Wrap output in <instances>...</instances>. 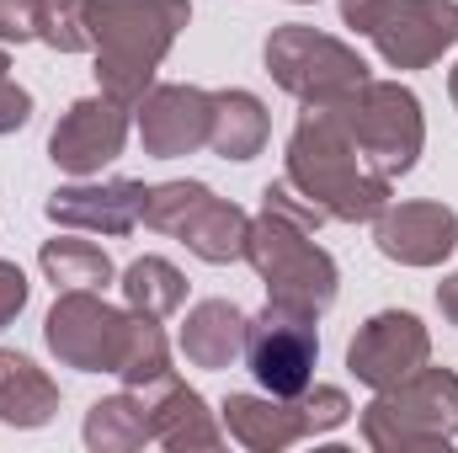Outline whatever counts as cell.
I'll return each mask as SVG.
<instances>
[{
    "label": "cell",
    "instance_id": "cell-1",
    "mask_svg": "<svg viewBox=\"0 0 458 453\" xmlns=\"http://www.w3.org/2000/svg\"><path fill=\"white\" fill-rule=\"evenodd\" d=\"M283 182L293 192H304L315 209H326V219H342V225H373L394 192V182L368 166V155L342 128V117L326 107L299 113L293 133H288Z\"/></svg>",
    "mask_w": 458,
    "mask_h": 453
},
{
    "label": "cell",
    "instance_id": "cell-17",
    "mask_svg": "<svg viewBox=\"0 0 458 453\" xmlns=\"http://www.w3.org/2000/svg\"><path fill=\"white\" fill-rule=\"evenodd\" d=\"M149 438L171 453H214L225 443L214 411L203 406L198 389H187L176 373L160 384V400H149Z\"/></svg>",
    "mask_w": 458,
    "mask_h": 453
},
{
    "label": "cell",
    "instance_id": "cell-30",
    "mask_svg": "<svg viewBox=\"0 0 458 453\" xmlns=\"http://www.w3.org/2000/svg\"><path fill=\"white\" fill-rule=\"evenodd\" d=\"M299 5H310V0H299Z\"/></svg>",
    "mask_w": 458,
    "mask_h": 453
},
{
    "label": "cell",
    "instance_id": "cell-18",
    "mask_svg": "<svg viewBox=\"0 0 458 453\" xmlns=\"http://www.w3.org/2000/svg\"><path fill=\"white\" fill-rule=\"evenodd\" d=\"M86 0H0V43H48L59 54H86Z\"/></svg>",
    "mask_w": 458,
    "mask_h": 453
},
{
    "label": "cell",
    "instance_id": "cell-3",
    "mask_svg": "<svg viewBox=\"0 0 458 453\" xmlns=\"http://www.w3.org/2000/svg\"><path fill=\"white\" fill-rule=\"evenodd\" d=\"M357 427H362V443L378 453L448 449L458 438V373L421 363L411 379L378 389Z\"/></svg>",
    "mask_w": 458,
    "mask_h": 453
},
{
    "label": "cell",
    "instance_id": "cell-12",
    "mask_svg": "<svg viewBox=\"0 0 458 453\" xmlns=\"http://www.w3.org/2000/svg\"><path fill=\"white\" fill-rule=\"evenodd\" d=\"M432 357V337L411 310H378L368 326H357V337L346 346V368L357 384H368L373 395L411 379L421 363Z\"/></svg>",
    "mask_w": 458,
    "mask_h": 453
},
{
    "label": "cell",
    "instance_id": "cell-25",
    "mask_svg": "<svg viewBox=\"0 0 458 453\" xmlns=\"http://www.w3.org/2000/svg\"><path fill=\"white\" fill-rule=\"evenodd\" d=\"M27 294H32V283H27V272L16 267V261H0V331L27 310Z\"/></svg>",
    "mask_w": 458,
    "mask_h": 453
},
{
    "label": "cell",
    "instance_id": "cell-14",
    "mask_svg": "<svg viewBox=\"0 0 458 453\" xmlns=\"http://www.w3.org/2000/svg\"><path fill=\"white\" fill-rule=\"evenodd\" d=\"M139 113V144L155 160H182L208 144L214 128V91L203 86H149Z\"/></svg>",
    "mask_w": 458,
    "mask_h": 453
},
{
    "label": "cell",
    "instance_id": "cell-16",
    "mask_svg": "<svg viewBox=\"0 0 458 453\" xmlns=\"http://www.w3.org/2000/svg\"><path fill=\"white\" fill-rule=\"evenodd\" d=\"M373 245L400 267H443L458 251V214L448 203H389L373 219Z\"/></svg>",
    "mask_w": 458,
    "mask_h": 453
},
{
    "label": "cell",
    "instance_id": "cell-2",
    "mask_svg": "<svg viewBox=\"0 0 458 453\" xmlns=\"http://www.w3.org/2000/svg\"><path fill=\"white\" fill-rule=\"evenodd\" d=\"M81 21L97 54L102 91L123 107H139L155 86L160 59L192 21V0H86Z\"/></svg>",
    "mask_w": 458,
    "mask_h": 453
},
{
    "label": "cell",
    "instance_id": "cell-7",
    "mask_svg": "<svg viewBox=\"0 0 458 453\" xmlns=\"http://www.w3.org/2000/svg\"><path fill=\"white\" fill-rule=\"evenodd\" d=\"M144 225L160 235H176L192 256L225 267L245 261V240H250V214L229 198H214L203 182H160L144 192Z\"/></svg>",
    "mask_w": 458,
    "mask_h": 453
},
{
    "label": "cell",
    "instance_id": "cell-22",
    "mask_svg": "<svg viewBox=\"0 0 458 453\" xmlns=\"http://www.w3.org/2000/svg\"><path fill=\"white\" fill-rule=\"evenodd\" d=\"M155 443L149 438V400H139L133 389L107 395L86 411V449L91 453H133Z\"/></svg>",
    "mask_w": 458,
    "mask_h": 453
},
{
    "label": "cell",
    "instance_id": "cell-19",
    "mask_svg": "<svg viewBox=\"0 0 458 453\" xmlns=\"http://www.w3.org/2000/svg\"><path fill=\"white\" fill-rule=\"evenodd\" d=\"M245 310L240 304H229V299H203V304H192L187 310V321H182V357L192 363V368H229L240 352H245Z\"/></svg>",
    "mask_w": 458,
    "mask_h": 453
},
{
    "label": "cell",
    "instance_id": "cell-4",
    "mask_svg": "<svg viewBox=\"0 0 458 453\" xmlns=\"http://www.w3.org/2000/svg\"><path fill=\"white\" fill-rule=\"evenodd\" d=\"M245 261L256 267V278L267 283V299L326 315L336 304L342 272L331 261V251L315 245V229L293 225L272 209H261V219H250V240H245Z\"/></svg>",
    "mask_w": 458,
    "mask_h": 453
},
{
    "label": "cell",
    "instance_id": "cell-11",
    "mask_svg": "<svg viewBox=\"0 0 458 453\" xmlns=\"http://www.w3.org/2000/svg\"><path fill=\"white\" fill-rule=\"evenodd\" d=\"M320 315L310 310H293V304H277L267 299L261 315L245 321V368L256 373V384L277 400H299L310 384H315V363H320V331H315Z\"/></svg>",
    "mask_w": 458,
    "mask_h": 453
},
{
    "label": "cell",
    "instance_id": "cell-29",
    "mask_svg": "<svg viewBox=\"0 0 458 453\" xmlns=\"http://www.w3.org/2000/svg\"><path fill=\"white\" fill-rule=\"evenodd\" d=\"M5 70H11V54H5V48H0V75H5Z\"/></svg>",
    "mask_w": 458,
    "mask_h": 453
},
{
    "label": "cell",
    "instance_id": "cell-20",
    "mask_svg": "<svg viewBox=\"0 0 458 453\" xmlns=\"http://www.w3.org/2000/svg\"><path fill=\"white\" fill-rule=\"evenodd\" d=\"M54 411H59V384L27 352L0 346V422L16 432H32V427H48Z\"/></svg>",
    "mask_w": 458,
    "mask_h": 453
},
{
    "label": "cell",
    "instance_id": "cell-6",
    "mask_svg": "<svg viewBox=\"0 0 458 453\" xmlns=\"http://www.w3.org/2000/svg\"><path fill=\"white\" fill-rule=\"evenodd\" d=\"M342 21L384 54L389 70H427L458 48V0H342Z\"/></svg>",
    "mask_w": 458,
    "mask_h": 453
},
{
    "label": "cell",
    "instance_id": "cell-15",
    "mask_svg": "<svg viewBox=\"0 0 458 453\" xmlns=\"http://www.w3.org/2000/svg\"><path fill=\"white\" fill-rule=\"evenodd\" d=\"M144 182L133 176H113V182H75V187H59L43 214L59 229H81V235H133L144 225Z\"/></svg>",
    "mask_w": 458,
    "mask_h": 453
},
{
    "label": "cell",
    "instance_id": "cell-13",
    "mask_svg": "<svg viewBox=\"0 0 458 453\" xmlns=\"http://www.w3.org/2000/svg\"><path fill=\"white\" fill-rule=\"evenodd\" d=\"M128 113L133 107L113 102L107 91L75 102L70 113L54 123V133H48V160L59 171L81 176V182L102 176V166H113L117 155H123V144H128Z\"/></svg>",
    "mask_w": 458,
    "mask_h": 453
},
{
    "label": "cell",
    "instance_id": "cell-8",
    "mask_svg": "<svg viewBox=\"0 0 458 453\" xmlns=\"http://www.w3.org/2000/svg\"><path fill=\"white\" fill-rule=\"evenodd\" d=\"M352 416V400L336 384H310L299 400L277 395H229L225 400V432L250 453H283L304 438L336 432Z\"/></svg>",
    "mask_w": 458,
    "mask_h": 453
},
{
    "label": "cell",
    "instance_id": "cell-26",
    "mask_svg": "<svg viewBox=\"0 0 458 453\" xmlns=\"http://www.w3.org/2000/svg\"><path fill=\"white\" fill-rule=\"evenodd\" d=\"M27 117H32V91H27V86H16L11 75H0V133L27 128Z\"/></svg>",
    "mask_w": 458,
    "mask_h": 453
},
{
    "label": "cell",
    "instance_id": "cell-24",
    "mask_svg": "<svg viewBox=\"0 0 458 453\" xmlns=\"http://www.w3.org/2000/svg\"><path fill=\"white\" fill-rule=\"evenodd\" d=\"M117 288H123L128 310H139V315H149V321H165V315H176V310L187 304V278H182L165 256H139V261H128V272L117 278Z\"/></svg>",
    "mask_w": 458,
    "mask_h": 453
},
{
    "label": "cell",
    "instance_id": "cell-27",
    "mask_svg": "<svg viewBox=\"0 0 458 453\" xmlns=\"http://www.w3.org/2000/svg\"><path fill=\"white\" fill-rule=\"evenodd\" d=\"M437 310H443V321H448V326H458V272L437 283Z\"/></svg>",
    "mask_w": 458,
    "mask_h": 453
},
{
    "label": "cell",
    "instance_id": "cell-23",
    "mask_svg": "<svg viewBox=\"0 0 458 453\" xmlns=\"http://www.w3.org/2000/svg\"><path fill=\"white\" fill-rule=\"evenodd\" d=\"M38 267H43V278L54 283V294H64V288H97V294H102V288L117 278L113 256H107L102 245H91V240H75V235L43 240Z\"/></svg>",
    "mask_w": 458,
    "mask_h": 453
},
{
    "label": "cell",
    "instance_id": "cell-28",
    "mask_svg": "<svg viewBox=\"0 0 458 453\" xmlns=\"http://www.w3.org/2000/svg\"><path fill=\"white\" fill-rule=\"evenodd\" d=\"M448 97H454V107H458V64L448 70Z\"/></svg>",
    "mask_w": 458,
    "mask_h": 453
},
{
    "label": "cell",
    "instance_id": "cell-10",
    "mask_svg": "<svg viewBox=\"0 0 458 453\" xmlns=\"http://www.w3.org/2000/svg\"><path fill=\"white\" fill-rule=\"evenodd\" d=\"M261 59H267V75H272L293 102H304V107H320V102H331V97H342V91H352V86L368 81V64H362L357 48H346L342 38L315 32V27H304V21L277 27V32L267 38Z\"/></svg>",
    "mask_w": 458,
    "mask_h": 453
},
{
    "label": "cell",
    "instance_id": "cell-21",
    "mask_svg": "<svg viewBox=\"0 0 458 453\" xmlns=\"http://www.w3.org/2000/svg\"><path fill=\"white\" fill-rule=\"evenodd\" d=\"M272 117L261 107V97L250 91H214V128H208V150L225 160H256L267 150Z\"/></svg>",
    "mask_w": 458,
    "mask_h": 453
},
{
    "label": "cell",
    "instance_id": "cell-9",
    "mask_svg": "<svg viewBox=\"0 0 458 453\" xmlns=\"http://www.w3.org/2000/svg\"><path fill=\"white\" fill-rule=\"evenodd\" d=\"M139 331V310H113L97 288H64L43 321V341L64 368L117 373Z\"/></svg>",
    "mask_w": 458,
    "mask_h": 453
},
{
    "label": "cell",
    "instance_id": "cell-5",
    "mask_svg": "<svg viewBox=\"0 0 458 453\" xmlns=\"http://www.w3.org/2000/svg\"><path fill=\"white\" fill-rule=\"evenodd\" d=\"M320 107L342 117V128L357 139V150L368 155V166H373L378 176H389V182H400V176L416 166L421 144H427L421 102H416V91L400 86V81H373V75H368L362 86H352V91L320 102Z\"/></svg>",
    "mask_w": 458,
    "mask_h": 453
}]
</instances>
